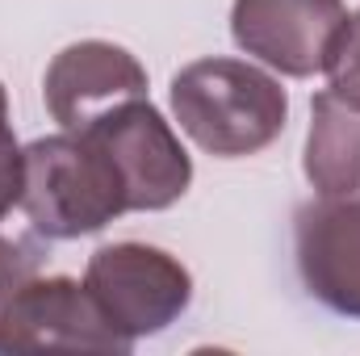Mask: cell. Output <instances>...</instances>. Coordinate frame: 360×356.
I'll return each mask as SVG.
<instances>
[{
    "mask_svg": "<svg viewBox=\"0 0 360 356\" xmlns=\"http://www.w3.org/2000/svg\"><path fill=\"white\" fill-rule=\"evenodd\" d=\"M327 76H331L327 89L340 92V96L352 101V105H360V13L348 17V30H344V38H340V51H335Z\"/></svg>",
    "mask_w": 360,
    "mask_h": 356,
    "instance_id": "30bf717a",
    "label": "cell"
},
{
    "mask_svg": "<svg viewBox=\"0 0 360 356\" xmlns=\"http://www.w3.org/2000/svg\"><path fill=\"white\" fill-rule=\"evenodd\" d=\"M21 180H25V151L17 147L8 122H0V222L21 205Z\"/></svg>",
    "mask_w": 360,
    "mask_h": 356,
    "instance_id": "8fae6325",
    "label": "cell"
},
{
    "mask_svg": "<svg viewBox=\"0 0 360 356\" xmlns=\"http://www.w3.org/2000/svg\"><path fill=\"white\" fill-rule=\"evenodd\" d=\"M348 17L344 0H235L231 38L272 72L310 80L331 68Z\"/></svg>",
    "mask_w": 360,
    "mask_h": 356,
    "instance_id": "277c9868",
    "label": "cell"
},
{
    "mask_svg": "<svg viewBox=\"0 0 360 356\" xmlns=\"http://www.w3.org/2000/svg\"><path fill=\"white\" fill-rule=\"evenodd\" d=\"M126 210L130 201L122 172L92 134L63 130L51 139H34L25 147L21 214L38 235L46 239L96 235Z\"/></svg>",
    "mask_w": 360,
    "mask_h": 356,
    "instance_id": "7a4b0ae2",
    "label": "cell"
},
{
    "mask_svg": "<svg viewBox=\"0 0 360 356\" xmlns=\"http://www.w3.org/2000/svg\"><path fill=\"white\" fill-rule=\"evenodd\" d=\"M0 122H8V96H4V84H0Z\"/></svg>",
    "mask_w": 360,
    "mask_h": 356,
    "instance_id": "4fadbf2b",
    "label": "cell"
},
{
    "mask_svg": "<svg viewBox=\"0 0 360 356\" xmlns=\"http://www.w3.org/2000/svg\"><path fill=\"white\" fill-rule=\"evenodd\" d=\"M42 96H46L51 117L63 130H84L101 113L147 96V72L126 46L84 38V42L63 46L51 59Z\"/></svg>",
    "mask_w": 360,
    "mask_h": 356,
    "instance_id": "52a82bcc",
    "label": "cell"
},
{
    "mask_svg": "<svg viewBox=\"0 0 360 356\" xmlns=\"http://www.w3.org/2000/svg\"><path fill=\"white\" fill-rule=\"evenodd\" d=\"M84 289L105 323L134 348L143 336H160L193 302V276L172 252L151 243H105L89 256Z\"/></svg>",
    "mask_w": 360,
    "mask_h": 356,
    "instance_id": "3957f363",
    "label": "cell"
},
{
    "mask_svg": "<svg viewBox=\"0 0 360 356\" xmlns=\"http://www.w3.org/2000/svg\"><path fill=\"white\" fill-rule=\"evenodd\" d=\"M172 113L201 151L239 160L281 139L289 96L281 80L243 59H197L172 76Z\"/></svg>",
    "mask_w": 360,
    "mask_h": 356,
    "instance_id": "6da1fadb",
    "label": "cell"
},
{
    "mask_svg": "<svg viewBox=\"0 0 360 356\" xmlns=\"http://www.w3.org/2000/svg\"><path fill=\"white\" fill-rule=\"evenodd\" d=\"M302 168L319 197L360 193V105L331 89L314 92Z\"/></svg>",
    "mask_w": 360,
    "mask_h": 356,
    "instance_id": "9c48e42d",
    "label": "cell"
},
{
    "mask_svg": "<svg viewBox=\"0 0 360 356\" xmlns=\"http://www.w3.org/2000/svg\"><path fill=\"white\" fill-rule=\"evenodd\" d=\"M84 134H92L117 164L130 210H168L188 193L193 160L147 96L101 113L92 126H84Z\"/></svg>",
    "mask_w": 360,
    "mask_h": 356,
    "instance_id": "8992f818",
    "label": "cell"
},
{
    "mask_svg": "<svg viewBox=\"0 0 360 356\" xmlns=\"http://www.w3.org/2000/svg\"><path fill=\"white\" fill-rule=\"evenodd\" d=\"M130 352L92 293L72 276H21L0 306V352Z\"/></svg>",
    "mask_w": 360,
    "mask_h": 356,
    "instance_id": "5b68a950",
    "label": "cell"
},
{
    "mask_svg": "<svg viewBox=\"0 0 360 356\" xmlns=\"http://www.w3.org/2000/svg\"><path fill=\"white\" fill-rule=\"evenodd\" d=\"M297 268L314 302L360 319V193L297 210Z\"/></svg>",
    "mask_w": 360,
    "mask_h": 356,
    "instance_id": "ba28073f",
    "label": "cell"
},
{
    "mask_svg": "<svg viewBox=\"0 0 360 356\" xmlns=\"http://www.w3.org/2000/svg\"><path fill=\"white\" fill-rule=\"evenodd\" d=\"M30 272H38V252L30 243H17V239H4L0 235V306L8 298V289L21 276H30Z\"/></svg>",
    "mask_w": 360,
    "mask_h": 356,
    "instance_id": "7c38bea8",
    "label": "cell"
}]
</instances>
